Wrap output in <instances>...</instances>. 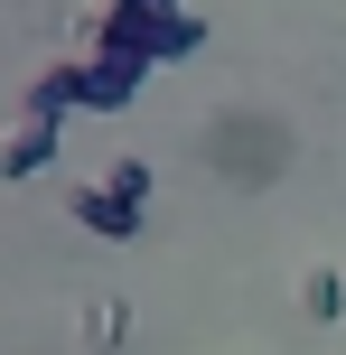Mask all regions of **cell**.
Here are the masks:
<instances>
[{
  "label": "cell",
  "mask_w": 346,
  "mask_h": 355,
  "mask_svg": "<svg viewBox=\"0 0 346 355\" xmlns=\"http://www.w3.org/2000/svg\"><path fill=\"white\" fill-rule=\"evenodd\" d=\"M56 122H66V112H19V131H10V178H28V168L56 159Z\"/></svg>",
  "instance_id": "obj_4"
},
{
  "label": "cell",
  "mask_w": 346,
  "mask_h": 355,
  "mask_svg": "<svg viewBox=\"0 0 346 355\" xmlns=\"http://www.w3.org/2000/svg\"><path fill=\"white\" fill-rule=\"evenodd\" d=\"M300 309H309L318 327H337L346 318V281H337V271H309V281H300Z\"/></svg>",
  "instance_id": "obj_5"
},
{
  "label": "cell",
  "mask_w": 346,
  "mask_h": 355,
  "mask_svg": "<svg viewBox=\"0 0 346 355\" xmlns=\"http://www.w3.org/2000/svg\"><path fill=\"white\" fill-rule=\"evenodd\" d=\"M103 187H112V196H131V206H150V168H141V159H122Z\"/></svg>",
  "instance_id": "obj_6"
},
{
  "label": "cell",
  "mask_w": 346,
  "mask_h": 355,
  "mask_svg": "<svg viewBox=\"0 0 346 355\" xmlns=\"http://www.w3.org/2000/svg\"><path fill=\"white\" fill-rule=\"evenodd\" d=\"M75 225H94L103 243H131V234H141V206L112 196V187H75Z\"/></svg>",
  "instance_id": "obj_3"
},
{
  "label": "cell",
  "mask_w": 346,
  "mask_h": 355,
  "mask_svg": "<svg viewBox=\"0 0 346 355\" xmlns=\"http://www.w3.org/2000/svg\"><path fill=\"white\" fill-rule=\"evenodd\" d=\"M141 56H122V47H94V56H75V103H94V112H131V94H141Z\"/></svg>",
  "instance_id": "obj_2"
},
{
  "label": "cell",
  "mask_w": 346,
  "mask_h": 355,
  "mask_svg": "<svg viewBox=\"0 0 346 355\" xmlns=\"http://www.w3.org/2000/svg\"><path fill=\"white\" fill-rule=\"evenodd\" d=\"M103 47L141 56V66H168V56L206 47V19L178 10V0H103Z\"/></svg>",
  "instance_id": "obj_1"
}]
</instances>
